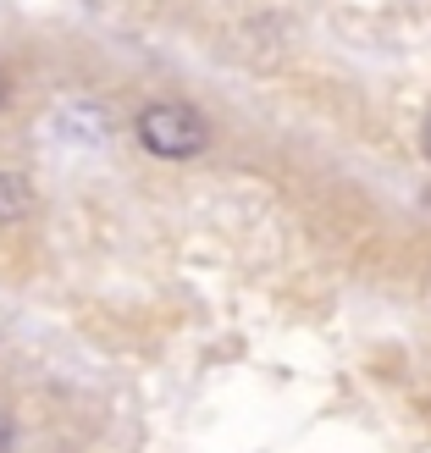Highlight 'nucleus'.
<instances>
[{
    "mask_svg": "<svg viewBox=\"0 0 431 453\" xmlns=\"http://www.w3.org/2000/svg\"><path fill=\"white\" fill-rule=\"evenodd\" d=\"M133 139H139L144 155H155V161H194V155H205V144H211V122L183 100H150L139 117H133Z\"/></svg>",
    "mask_w": 431,
    "mask_h": 453,
    "instance_id": "obj_1",
    "label": "nucleus"
},
{
    "mask_svg": "<svg viewBox=\"0 0 431 453\" xmlns=\"http://www.w3.org/2000/svg\"><path fill=\"white\" fill-rule=\"evenodd\" d=\"M39 211V194H34V183L22 172H12V166H0V226H17V221H28Z\"/></svg>",
    "mask_w": 431,
    "mask_h": 453,
    "instance_id": "obj_2",
    "label": "nucleus"
},
{
    "mask_svg": "<svg viewBox=\"0 0 431 453\" xmlns=\"http://www.w3.org/2000/svg\"><path fill=\"white\" fill-rule=\"evenodd\" d=\"M0 453H17V420H12V410H0Z\"/></svg>",
    "mask_w": 431,
    "mask_h": 453,
    "instance_id": "obj_3",
    "label": "nucleus"
},
{
    "mask_svg": "<svg viewBox=\"0 0 431 453\" xmlns=\"http://www.w3.org/2000/svg\"><path fill=\"white\" fill-rule=\"evenodd\" d=\"M6 111H12V78L0 73V117H6Z\"/></svg>",
    "mask_w": 431,
    "mask_h": 453,
    "instance_id": "obj_4",
    "label": "nucleus"
},
{
    "mask_svg": "<svg viewBox=\"0 0 431 453\" xmlns=\"http://www.w3.org/2000/svg\"><path fill=\"white\" fill-rule=\"evenodd\" d=\"M426 155H431V117H426Z\"/></svg>",
    "mask_w": 431,
    "mask_h": 453,
    "instance_id": "obj_5",
    "label": "nucleus"
}]
</instances>
